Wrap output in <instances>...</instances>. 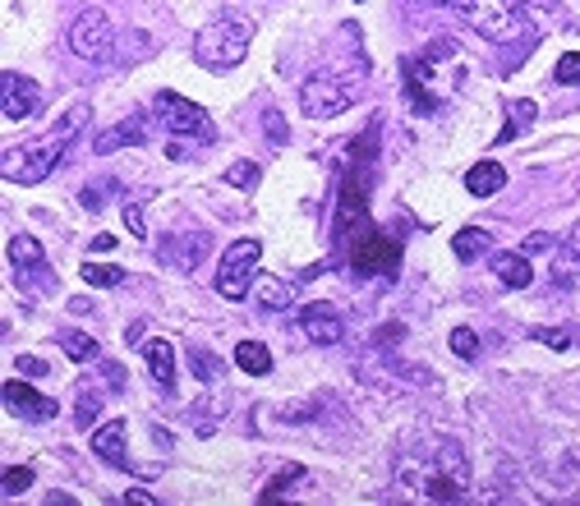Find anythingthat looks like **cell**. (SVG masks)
<instances>
[{
    "label": "cell",
    "instance_id": "603a6c76",
    "mask_svg": "<svg viewBox=\"0 0 580 506\" xmlns=\"http://www.w3.org/2000/svg\"><path fill=\"white\" fill-rule=\"evenodd\" d=\"M143 134H147L143 115H130V120H120L115 130H106V134L98 139V152H115V148H125V143H143Z\"/></svg>",
    "mask_w": 580,
    "mask_h": 506
},
{
    "label": "cell",
    "instance_id": "8992f818",
    "mask_svg": "<svg viewBox=\"0 0 580 506\" xmlns=\"http://www.w3.org/2000/svg\"><path fill=\"white\" fill-rule=\"evenodd\" d=\"M342 249H346L350 267H355V272H364V276H396V267H401V244L387 240L378 226H364V231H355Z\"/></svg>",
    "mask_w": 580,
    "mask_h": 506
},
{
    "label": "cell",
    "instance_id": "4316f807",
    "mask_svg": "<svg viewBox=\"0 0 580 506\" xmlns=\"http://www.w3.org/2000/svg\"><path fill=\"white\" fill-rule=\"evenodd\" d=\"M79 276L88 281V286H120V281H125V272H120V267H111V263H83L79 267Z\"/></svg>",
    "mask_w": 580,
    "mask_h": 506
},
{
    "label": "cell",
    "instance_id": "7402d4cb",
    "mask_svg": "<svg viewBox=\"0 0 580 506\" xmlns=\"http://www.w3.org/2000/svg\"><path fill=\"white\" fill-rule=\"evenodd\" d=\"M235 364H240V373H250V377H267L272 373V351L263 341H240L235 345Z\"/></svg>",
    "mask_w": 580,
    "mask_h": 506
},
{
    "label": "cell",
    "instance_id": "5bb4252c",
    "mask_svg": "<svg viewBox=\"0 0 580 506\" xmlns=\"http://www.w3.org/2000/svg\"><path fill=\"white\" fill-rule=\"evenodd\" d=\"M125 433H130L125 419H111V424H102V428L93 433V452H98L106 465H115V469H134V461H130V452H125Z\"/></svg>",
    "mask_w": 580,
    "mask_h": 506
},
{
    "label": "cell",
    "instance_id": "9a60e30c",
    "mask_svg": "<svg viewBox=\"0 0 580 506\" xmlns=\"http://www.w3.org/2000/svg\"><path fill=\"white\" fill-rule=\"evenodd\" d=\"M203 253H207V231H194V235H171V240L162 244V259H166V263H175L180 272H194Z\"/></svg>",
    "mask_w": 580,
    "mask_h": 506
},
{
    "label": "cell",
    "instance_id": "52a82bcc",
    "mask_svg": "<svg viewBox=\"0 0 580 506\" xmlns=\"http://www.w3.org/2000/svg\"><path fill=\"white\" fill-rule=\"evenodd\" d=\"M350 102H355V79H346L337 70H323L299 88V107H304L309 120H332V115H342Z\"/></svg>",
    "mask_w": 580,
    "mask_h": 506
},
{
    "label": "cell",
    "instance_id": "f35d334b",
    "mask_svg": "<svg viewBox=\"0 0 580 506\" xmlns=\"http://www.w3.org/2000/svg\"><path fill=\"white\" fill-rule=\"evenodd\" d=\"M14 373H23V377H42V373H47V364H42V360H33V355H19V360H14Z\"/></svg>",
    "mask_w": 580,
    "mask_h": 506
},
{
    "label": "cell",
    "instance_id": "3957f363",
    "mask_svg": "<svg viewBox=\"0 0 580 506\" xmlns=\"http://www.w3.org/2000/svg\"><path fill=\"white\" fill-rule=\"evenodd\" d=\"M250 38H254V23L250 19H235V14H222L212 19L207 28H199L194 38V55L203 70H235L244 51H250Z\"/></svg>",
    "mask_w": 580,
    "mask_h": 506
},
{
    "label": "cell",
    "instance_id": "ba28073f",
    "mask_svg": "<svg viewBox=\"0 0 580 506\" xmlns=\"http://www.w3.org/2000/svg\"><path fill=\"white\" fill-rule=\"evenodd\" d=\"M152 107H157L166 134H175V139H194V143H212V139H217L207 111L199 102H190V98H180V92H157Z\"/></svg>",
    "mask_w": 580,
    "mask_h": 506
},
{
    "label": "cell",
    "instance_id": "ac0fdd59",
    "mask_svg": "<svg viewBox=\"0 0 580 506\" xmlns=\"http://www.w3.org/2000/svg\"><path fill=\"white\" fill-rule=\"evenodd\" d=\"M493 272H498V281H502L507 291H526L530 281H535V267L526 263V253H498Z\"/></svg>",
    "mask_w": 580,
    "mask_h": 506
},
{
    "label": "cell",
    "instance_id": "277c9868",
    "mask_svg": "<svg viewBox=\"0 0 580 506\" xmlns=\"http://www.w3.org/2000/svg\"><path fill=\"white\" fill-rule=\"evenodd\" d=\"M461 19L475 28V33H484L488 42H516V38L530 33V19L516 0H466Z\"/></svg>",
    "mask_w": 580,
    "mask_h": 506
},
{
    "label": "cell",
    "instance_id": "74e56055",
    "mask_svg": "<svg viewBox=\"0 0 580 506\" xmlns=\"http://www.w3.org/2000/svg\"><path fill=\"white\" fill-rule=\"evenodd\" d=\"M543 249H553V235H548V231H535V235H526V244H521L526 259H535V253H543Z\"/></svg>",
    "mask_w": 580,
    "mask_h": 506
},
{
    "label": "cell",
    "instance_id": "836d02e7",
    "mask_svg": "<svg viewBox=\"0 0 580 506\" xmlns=\"http://www.w3.org/2000/svg\"><path fill=\"white\" fill-rule=\"evenodd\" d=\"M535 341H543L548 351H571V327H535Z\"/></svg>",
    "mask_w": 580,
    "mask_h": 506
},
{
    "label": "cell",
    "instance_id": "484cf974",
    "mask_svg": "<svg viewBox=\"0 0 580 506\" xmlns=\"http://www.w3.org/2000/svg\"><path fill=\"white\" fill-rule=\"evenodd\" d=\"M553 276H558V281H567V276H580V221L571 226V235H567L562 253H558V267H553Z\"/></svg>",
    "mask_w": 580,
    "mask_h": 506
},
{
    "label": "cell",
    "instance_id": "44dd1931",
    "mask_svg": "<svg viewBox=\"0 0 580 506\" xmlns=\"http://www.w3.org/2000/svg\"><path fill=\"white\" fill-rule=\"evenodd\" d=\"M488 249H493V235H488L484 226H461V231H456V240H451V253H456L461 263L484 259Z\"/></svg>",
    "mask_w": 580,
    "mask_h": 506
},
{
    "label": "cell",
    "instance_id": "ab89813d",
    "mask_svg": "<svg viewBox=\"0 0 580 506\" xmlns=\"http://www.w3.org/2000/svg\"><path fill=\"white\" fill-rule=\"evenodd\" d=\"M120 502H125V506H157V497H152V493H143V488H130V493L120 497Z\"/></svg>",
    "mask_w": 580,
    "mask_h": 506
},
{
    "label": "cell",
    "instance_id": "60d3db41",
    "mask_svg": "<svg viewBox=\"0 0 580 506\" xmlns=\"http://www.w3.org/2000/svg\"><path fill=\"white\" fill-rule=\"evenodd\" d=\"M93 249H98V253H106V249H115V240H111V235H98V240H93Z\"/></svg>",
    "mask_w": 580,
    "mask_h": 506
},
{
    "label": "cell",
    "instance_id": "5b68a950",
    "mask_svg": "<svg viewBox=\"0 0 580 506\" xmlns=\"http://www.w3.org/2000/svg\"><path fill=\"white\" fill-rule=\"evenodd\" d=\"M447 38H438V47L434 51H424V55H406V65H401V74H406V98H410V107L419 111V115H434L451 92L447 88H438V60L447 55Z\"/></svg>",
    "mask_w": 580,
    "mask_h": 506
},
{
    "label": "cell",
    "instance_id": "f546056e",
    "mask_svg": "<svg viewBox=\"0 0 580 506\" xmlns=\"http://www.w3.org/2000/svg\"><path fill=\"white\" fill-rule=\"evenodd\" d=\"M299 479H304V465H286L282 474H272V484L263 488V502H272V497H282V493H286L291 484H299Z\"/></svg>",
    "mask_w": 580,
    "mask_h": 506
},
{
    "label": "cell",
    "instance_id": "1f68e13d",
    "mask_svg": "<svg viewBox=\"0 0 580 506\" xmlns=\"http://www.w3.org/2000/svg\"><path fill=\"white\" fill-rule=\"evenodd\" d=\"M553 79H558L562 88H580V51H567V55L558 60V70H553Z\"/></svg>",
    "mask_w": 580,
    "mask_h": 506
},
{
    "label": "cell",
    "instance_id": "d6a6232c",
    "mask_svg": "<svg viewBox=\"0 0 580 506\" xmlns=\"http://www.w3.org/2000/svg\"><path fill=\"white\" fill-rule=\"evenodd\" d=\"M451 355L475 360V355H479V336H475L470 327H456V332H451Z\"/></svg>",
    "mask_w": 580,
    "mask_h": 506
},
{
    "label": "cell",
    "instance_id": "e0dca14e",
    "mask_svg": "<svg viewBox=\"0 0 580 506\" xmlns=\"http://www.w3.org/2000/svg\"><path fill=\"white\" fill-rule=\"evenodd\" d=\"M143 360H147V373L171 392V387H175V351H171V341H166V336L147 341V345H143Z\"/></svg>",
    "mask_w": 580,
    "mask_h": 506
},
{
    "label": "cell",
    "instance_id": "ffe728a7",
    "mask_svg": "<svg viewBox=\"0 0 580 506\" xmlns=\"http://www.w3.org/2000/svg\"><path fill=\"white\" fill-rule=\"evenodd\" d=\"M535 115H539V107L530 102V98H516V102H507V124L498 130V143H511V139H521L530 124H535Z\"/></svg>",
    "mask_w": 580,
    "mask_h": 506
},
{
    "label": "cell",
    "instance_id": "2e32d148",
    "mask_svg": "<svg viewBox=\"0 0 580 506\" xmlns=\"http://www.w3.org/2000/svg\"><path fill=\"white\" fill-rule=\"evenodd\" d=\"M10 263H14V276L28 286V276H42L47 272V253L33 235H14L10 240Z\"/></svg>",
    "mask_w": 580,
    "mask_h": 506
},
{
    "label": "cell",
    "instance_id": "4dcf8cb0",
    "mask_svg": "<svg viewBox=\"0 0 580 506\" xmlns=\"http://www.w3.org/2000/svg\"><path fill=\"white\" fill-rule=\"evenodd\" d=\"M263 180V171L254 166V162H235V166H226V184L231 189H254Z\"/></svg>",
    "mask_w": 580,
    "mask_h": 506
},
{
    "label": "cell",
    "instance_id": "f1b7e54d",
    "mask_svg": "<svg viewBox=\"0 0 580 506\" xmlns=\"http://www.w3.org/2000/svg\"><path fill=\"white\" fill-rule=\"evenodd\" d=\"M0 488H6V497L28 493V488H33V469H28V465H10V469H6V479H0Z\"/></svg>",
    "mask_w": 580,
    "mask_h": 506
},
{
    "label": "cell",
    "instance_id": "30bf717a",
    "mask_svg": "<svg viewBox=\"0 0 580 506\" xmlns=\"http://www.w3.org/2000/svg\"><path fill=\"white\" fill-rule=\"evenodd\" d=\"M70 51H74L79 60H93V65L111 60V51H115L111 19H106L102 10H83V14L70 23Z\"/></svg>",
    "mask_w": 580,
    "mask_h": 506
},
{
    "label": "cell",
    "instance_id": "9c48e42d",
    "mask_svg": "<svg viewBox=\"0 0 580 506\" xmlns=\"http://www.w3.org/2000/svg\"><path fill=\"white\" fill-rule=\"evenodd\" d=\"M258 259H263V244H258V240H235V244L222 253L217 295L244 300V291H250V281H254V272H258Z\"/></svg>",
    "mask_w": 580,
    "mask_h": 506
},
{
    "label": "cell",
    "instance_id": "7a4b0ae2",
    "mask_svg": "<svg viewBox=\"0 0 580 506\" xmlns=\"http://www.w3.org/2000/svg\"><path fill=\"white\" fill-rule=\"evenodd\" d=\"M83 120H88V107H74L70 115H60V124H51L47 134L28 139L19 148H6L0 175H6L10 184H42L60 166V156H65V148L74 143V134L83 130Z\"/></svg>",
    "mask_w": 580,
    "mask_h": 506
},
{
    "label": "cell",
    "instance_id": "83f0119b",
    "mask_svg": "<svg viewBox=\"0 0 580 506\" xmlns=\"http://www.w3.org/2000/svg\"><path fill=\"white\" fill-rule=\"evenodd\" d=\"M190 364H194V377H199V383H217V377H222L217 355L203 351V345H190Z\"/></svg>",
    "mask_w": 580,
    "mask_h": 506
},
{
    "label": "cell",
    "instance_id": "d4e9b609",
    "mask_svg": "<svg viewBox=\"0 0 580 506\" xmlns=\"http://www.w3.org/2000/svg\"><path fill=\"white\" fill-rule=\"evenodd\" d=\"M258 304H263L267 313H282V308L295 304V286H291V281L272 276V281H263V286H258Z\"/></svg>",
    "mask_w": 580,
    "mask_h": 506
},
{
    "label": "cell",
    "instance_id": "6da1fadb",
    "mask_svg": "<svg viewBox=\"0 0 580 506\" xmlns=\"http://www.w3.org/2000/svg\"><path fill=\"white\" fill-rule=\"evenodd\" d=\"M396 484L429 502H456L470 488V461L456 437L424 433L419 442L396 452Z\"/></svg>",
    "mask_w": 580,
    "mask_h": 506
},
{
    "label": "cell",
    "instance_id": "d6986e66",
    "mask_svg": "<svg viewBox=\"0 0 580 506\" xmlns=\"http://www.w3.org/2000/svg\"><path fill=\"white\" fill-rule=\"evenodd\" d=\"M502 184H507V171H502L498 162H475V166L466 171V189H470L475 199H493Z\"/></svg>",
    "mask_w": 580,
    "mask_h": 506
},
{
    "label": "cell",
    "instance_id": "cb8c5ba5",
    "mask_svg": "<svg viewBox=\"0 0 580 506\" xmlns=\"http://www.w3.org/2000/svg\"><path fill=\"white\" fill-rule=\"evenodd\" d=\"M60 341V351H65L74 364H88V360H98V341L88 336V332H79V327H65L55 336Z\"/></svg>",
    "mask_w": 580,
    "mask_h": 506
},
{
    "label": "cell",
    "instance_id": "e575fe53",
    "mask_svg": "<svg viewBox=\"0 0 580 506\" xmlns=\"http://www.w3.org/2000/svg\"><path fill=\"white\" fill-rule=\"evenodd\" d=\"M98 409H102V401H98V396L79 392V409H74V424H79V428H88V424L98 419Z\"/></svg>",
    "mask_w": 580,
    "mask_h": 506
},
{
    "label": "cell",
    "instance_id": "8fae6325",
    "mask_svg": "<svg viewBox=\"0 0 580 506\" xmlns=\"http://www.w3.org/2000/svg\"><path fill=\"white\" fill-rule=\"evenodd\" d=\"M0 111H6V120H33L42 111V88L28 79V74H14L6 70L0 74Z\"/></svg>",
    "mask_w": 580,
    "mask_h": 506
},
{
    "label": "cell",
    "instance_id": "4fadbf2b",
    "mask_svg": "<svg viewBox=\"0 0 580 506\" xmlns=\"http://www.w3.org/2000/svg\"><path fill=\"white\" fill-rule=\"evenodd\" d=\"M299 332L309 336L314 345H337L346 336V323H342V313L332 304H304L299 308Z\"/></svg>",
    "mask_w": 580,
    "mask_h": 506
},
{
    "label": "cell",
    "instance_id": "8d00e7d4",
    "mask_svg": "<svg viewBox=\"0 0 580 506\" xmlns=\"http://www.w3.org/2000/svg\"><path fill=\"white\" fill-rule=\"evenodd\" d=\"M263 130H267V139H277V143H286V139H291V130H286V120H282V111H267V120H263Z\"/></svg>",
    "mask_w": 580,
    "mask_h": 506
},
{
    "label": "cell",
    "instance_id": "7c38bea8",
    "mask_svg": "<svg viewBox=\"0 0 580 506\" xmlns=\"http://www.w3.org/2000/svg\"><path fill=\"white\" fill-rule=\"evenodd\" d=\"M0 396H6V409H10V415L28 419V424H42V419L55 415V401H47L42 392H33V387L23 383V377H10V383L0 387Z\"/></svg>",
    "mask_w": 580,
    "mask_h": 506
},
{
    "label": "cell",
    "instance_id": "d590c367",
    "mask_svg": "<svg viewBox=\"0 0 580 506\" xmlns=\"http://www.w3.org/2000/svg\"><path fill=\"white\" fill-rule=\"evenodd\" d=\"M125 226H130V235H134V240H143V235H147V226H143V203H125Z\"/></svg>",
    "mask_w": 580,
    "mask_h": 506
}]
</instances>
